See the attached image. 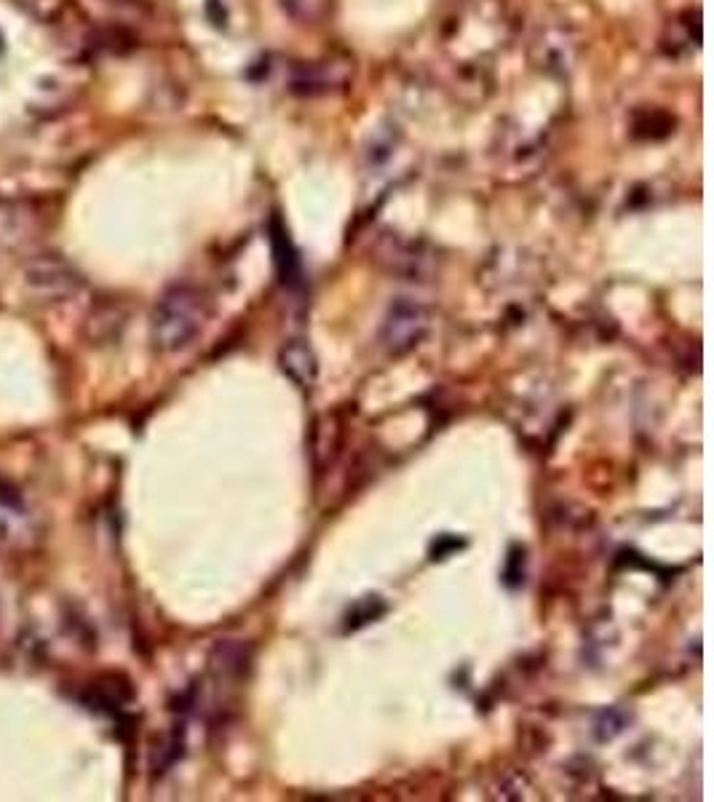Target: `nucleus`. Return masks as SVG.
Listing matches in <instances>:
<instances>
[{"label":"nucleus","instance_id":"f257e3e1","mask_svg":"<svg viewBox=\"0 0 714 802\" xmlns=\"http://www.w3.org/2000/svg\"><path fill=\"white\" fill-rule=\"evenodd\" d=\"M204 297L190 286H175L158 300L153 311V340L166 353L188 348L204 330Z\"/></svg>","mask_w":714,"mask_h":802},{"label":"nucleus","instance_id":"f03ea898","mask_svg":"<svg viewBox=\"0 0 714 802\" xmlns=\"http://www.w3.org/2000/svg\"><path fill=\"white\" fill-rule=\"evenodd\" d=\"M431 313L415 297H397L385 311L383 324H380V345L391 356H402L412 348L420 345V340L429 334Z\"/></svg>","mask_w":714,"mask_h":802},{"label":"nucleus","instance_id":"7ed1b4c3","mask_svg":"<svg viewBox=\"0 0 714 802\" xmlns=\"http://www.w3.org/2000/svg\"><path fill=\"white\" fill-rule=\"evenodd\" d=\"M278 364H282L284 374L295 385L311 388L316 383L319 359L316 353H313V348L309 343H303V340H292V343H286L282 348V353H278Z\"/></svg>","mask_w":714,"mask_h":802},{"label":"nucleus","instance_id":"20e7f679","mask_svg":"<svg viewBox=\"0 0 714 802\" xmlns=\"http://www.w3.org/2000/svg\"><path fill=\"white\" fill-rule=\"evenodd\" d=\"M626 727V714L620 712V708H605V712L597 714V720H594V735H597L599 741H613L616 735L624 733Z\"/></svg>","mask_w":714,"mask_h":802}]
</instances>
